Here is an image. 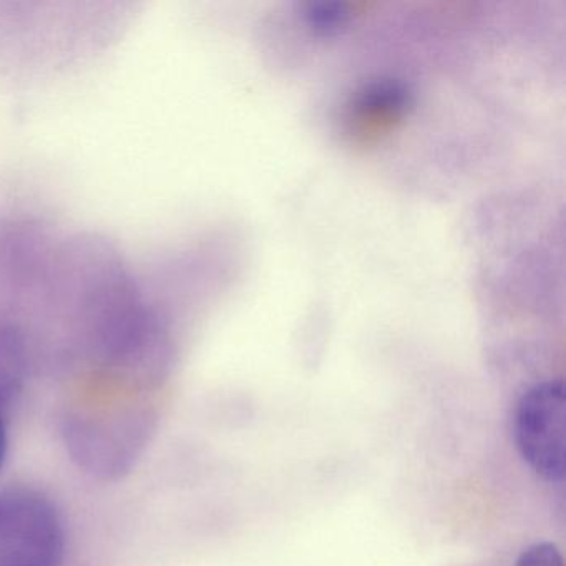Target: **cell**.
<instances>
[{"mask_svg": "<svg viewBox=\"0 0 566 566\" xmlns=\"http://www.w3.org/2000/svg\"><path fill=\"white\" fill-rule=\"evenodd\" d=\"M515 566H565L558 546L549 542H538L523 549Z\"/></svg>", "mask_w": 566, "mask_h": 566, "instance_id": "5", "label": "cell"}, {"mask_svg": "<svg viewBox=\"0 0 566 566\" xmlns=\"http://www.w3.org/2000/svg\"><path fill=\"white\" fill-rule=\"evenodd\" d=\"M65 530L61 512L34 489L0 492V566H62Z\"/></svg>", "mask_w": 566, "mask_h": 566, "instance_id": "1", "label": "cell"}, {"mask_svg": "<svg viewBox=\"0 0 566 566\" xmlns=\"http://www.w3.org/2000/svg\"><path fill=\"white\" fill-rule=\"evenodd\" d=\"M566 394L563 380L530 387L516 403L513 439L526 465L548 483L565 479Z\"/></svg>", "mask_w": 566, "mask_h": 566, "instance_id": "2", "label": "cell"}, {"mask_svg": "<svg viewBox=\"0 0 566 566\" xmlns=\"http://www.w3.org/2000/svg\"><path fill=\"white\" fill-rule=\"evenodd\" d=\"M409 88L400 81H379L367 85L359 97L356 98V107L360 114L373 115V117H386V115L399 114L409 107Z\"/></svg>", "mask_w": 566, "mask_h": 566, "instance_id": "3", "label": "cell"}, {"mask_svg": "<svg viewBox=\"0 0 566 566\" xmlns=\"http://www.w3.org/2000/svg\"><path fill=\"white\" fill-rule=\"evenodd\" d=\"M8 426H6L4 413L0 412V470L4 467L6 457H8Z\"/></svg>", "mask_w": 566, "mask_h": 566, "instance_id": "6", "label": "cell"}, {"mask_svg": "<svg viewBox=\"0 0 566 566\" xmlns=\"http://www.w3.org/2000/svg\"><path fill=\"white\" fill-rule=\"evenodd\" d=\"M349 19V11L340 2H313L306 11V21L317 34L331 35L340 31Z\"/></svg>", "mask_w": 566, "mask_h": 566, "instance_id": "4", "label": "cell"}]
</instances>
